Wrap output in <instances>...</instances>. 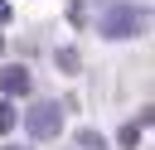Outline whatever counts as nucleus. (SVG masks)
Here are the masks:
<instances>
[{"instance_id":"nucleus-1","label":"nucleus","mask_w":155,"mask_h":150,"mask_svg":"<svg viewBox=\"0 0 155 150\" xmlns=\"http://www.w3.org/2000/svg\"><path fill=\"white\" fill-rule=\"evenodd\" d=\"M155 24V10L145 0H116V5H102L97 15V34L107 44H126V39H145Z\"/></svg>"},{"instance_id":"nucleus-2","label":"nucleus","mask_w":155,"mask_h":150,"mask_svg":"<svg viewBox=\"0 0 155 150\" xmlns=\"http://www.w3.org/2000/svg\"><path fill=\"white\" fill-rule=\"evenodd\" d=\"M24 131H29V140H34V145H39V140H53V135L63 131V106H58V102H48V97H44V102H34V106L24 111Z\"/></svg>"},{"instance_id":"nucleus-3","label":"nucleus","mask_w":155,"mask_h":150,"mask_svg":"<svg viewBox=\"0 0 155 150\" xmlns=\"http://www.w3.org/2000/svg\"><path fill=\"white\" fill-rule=\"evenodd\" d=\"M34 87V73L24 63H0V97H24Z\"/></svg>"},{"instance_id":"nucleus-4","label":"nucleus","mask_w":155,"mask_h":150,"mask_svg":"<svg viewBox=\"0 0 155 150\" xmlns=\"http://www.w3.org/2000/svg\"><path fill=\"white\" fill-rule=\"evenodd\" d=\"M53 63H58V73H68V77H78V68H82V58H78V48H53Z\"/></svg>"},{"instance_id":"nucleus-5","label":"nucleus","mask_w":155,"mask_h":150,"mask_svg":"<svg viewBox=\"0 0 155 150\" xmlns=\"http://www.w3.org/2000/svg\"><path fill=\"white\" fill-rule=\"evenodd\" d=\"M78 150H111V145H107L97 131H78Z\"/></svg>"},{"instance_id":"nucleus-6","label":"nucleus","mask_w":155,"mask_h":150,"mask_svg":"<svg viewBox=\"0 0 155 150\" xmlns=\"http://www.w3.org/2000/svg\"><path fill=\"white\" fill-rule=\"evenodd\" d=\"M15 121H19V116H15V102H10V97H0V135H5V131H15Z\"/></svg>"},{"instance_id":"nucleus-7","label":"nucleus","mask_w":155,"mask_h":150,"mask_svg":"<svg viewBox=\"0 0 155 150\" xmlns=\"http://www.w3.org/2000/svg\"><path fill=\"white\" fill-rule=\"evenodd\" d=\"M136 140H140V126H136V121H131V126H121V145H126V150H136Z\"/></svg>"},{"instance_id":"nucleus-8","label":"nucleus","mask_w":155,"mask_h":150,"mask_svg":"<svg viewBox=\"0 0 155 150\" xmlns=\"http://www.w3.org/2000/svg\"><path fill=\"white\" fill-rule=\"evenodd\" d=\"M10 15H15V10H10V0H0V24H10Z\"/></svg>"},{"instance_id":"nucleus-9","label":"nucleus","mask_w":155,"mask_h":150,"mask_svg":"<svg viewBox=\"0 0 155 150\" xmlns=\"http://www.w3.org/2000/svg\"><path fill=\"white\" fill-rule=\"evenodd\" d=\"M5 150H29V145H5Z\"/></svg>"},{"instance_id":"nucleus-10","label":"nucleus","mask_w":155,"mask_h":150,"mask_svg":"<svg viewBox=\"0 0 155 150\" xmlns=\"http://www.w3.org/2000/svg\"><path fill=\"white\" fill-rule=\"evenodd\" d=\"M0 53H5V34H0Z\"/></svg>"}]
</instances>
